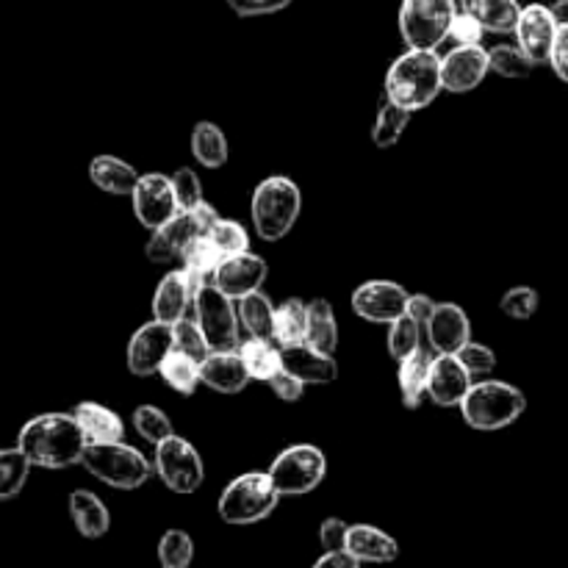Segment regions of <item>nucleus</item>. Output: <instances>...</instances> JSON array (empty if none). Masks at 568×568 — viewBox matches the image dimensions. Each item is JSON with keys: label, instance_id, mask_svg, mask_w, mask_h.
I'll list each match as a JSON object with an SVG mask.
<instances>
[{"label": "nucleus", "instance_id": "aec40b11", "mask_svg": "<svg viewBox=\"0 0 568 568\" xmlns=\"http://www.w3.org/2000/svg\"><path fill=\"white\" fill-rule=\"evenodd\" d=\"M427 336L436 353H458L466 342H471V322L460 305L442 303L427 322Z\"/></svg>", "mask_w": 568, "mask_h": 568}, {"label": "nucleus", "instance_id": "a878e982", "mask_svg": "<svg viewBox=\"0 0 568 568\" xmlns=\"http://www.w3.org/2000/svg\"><path fill=\"white\" fill-rule=\"evenodd\" d=\"M75 419L78 425L87 433L89 444H109V442H122L125 438V425H122L120 416L114 410H109L105 405L98 403H81L75 405Z\"/></svg>", "mask_w": 568, "mask_h": 568}, {"label": "nucleus", "instance_id": "6ab92c4d", "mask_svg": "<svg viewBox=\"0 0 568 568\" xmlns=\"http://www.w3.org/2000/svg\"><path fill=\"white\" fill-rule=\"evenodd\" d=\"M281 355L283 369L297 377V381L311 383V386H325V383H333L338 377V364L333 361V355L320 353L308 342L283 344Z\"/></svg>", "mask_w": 568, "mask_h": 568}, {"label": "nucleus", "instance_id": "4be33fe9", "mask_svg": "<svg viewBox=\"0 0 568 568\" xmlns=\"http://www.w3.org/2000/svg\"><path fill=\"white\" fill-rule=\"evenodd\" d=\"M347 552L361 564H394L399 558V544L377 527L353 525L347 532Z\"/></svg>", "mask_w": 568, "mask_h": 568}, {"label": "nucleus", "instance_id": "dca6fc26", "mask_svg": "<svg viewBox=\"0 0 568 568\" xmlns=\"http://www.w3.org/2000/svg\"><path fill=\"white\" fill-rule=\"evenodd\" d=\"M491 70V55L483 44H458L442 59V81L447 92H471Z\"/></svg>", "mask_w": 568, "mask_h": 568}, {"label": "nucleus", "instance_id": "c9c22d12", "mask_svg": "<svg viewBox=\"0 0 568 568\" xmlns=\"http://www.w3.org/2000/svg\"><path fill=\"white\" fill-rule=\"evenodd\" d=\"M159 375L164 377L166 386H172L178 394L189 397V394H194V388L200 383V364L194 358H189L186 353H181V349H172L164 364H161Z\"/></svg>", "mask_w": 568, "mask_h": 568}, {"label": "nucleus", "instance_id": "a211bd4d", "mask_svg": "<svg viewBox=\"0 0 568 568\" xmlns=\"http://www.w3.org/2000/svg\"><path fill=\"white\" fill-rule=\"evenodd\" d=\"M197 236H203V231H200L192 211H178L166 225L153 231V239H150L148 247H144V255H148V261H153V264H172V261L183 258L186 247Z\"/></svg>", "mask_w": 568, "mask_h": 568}, {"label": "nucleus", "instance_id": "3c124183", "mask_svg": "<svg viewBox=\"0 0 568 568\" xmlns=\"http://www.w3.org/2000/svg\"><path fill=\"white\" fill-rule=\"evenodd\" d=\"M303 386H305V383L297 381L294 375H288L286 369H283L281 375H275L270 381L272 394H275L277 399H283V403H297V399L303 397Z\"/></svg>", "mask_w": 568, "mask_h": 568}, {"label": "nucleus", "instance_id": "79ce46f5", "mask_svg": "<svg viewBox=\"0 0 568 568\" xmlns=\"http://www.w3.org/2000/svg\"><path fill=\"white\" fill-rule=\"evenodd\" d=\"M172 338H175V349L186 353L189 358H194L197 364H203V361L214 353L209 344V338H205V333L200 331L197 322H192V320L175 322V325H172Z\"/></svg>", "mask_w": 568, "mask_h": 568}, {"label": "nucleus", "instance_id": "4468645a", "mask_svg": "<svg viewBox=\"0 0 568 568\" xmlns=\"http://www.w3.org/2000/svg\"><path fill=\"white\" fill-rule=\"evenodd\" d=\"M560 22L555 20L552 6L544 3H530L521 6L519 22H516V39H519V48L525 50L527 59L532 64H549V55H552L555 37H558Z\"/></svg>", "mask_w": 568, "mask_h": 568}, {"label": "nucleus", "instance_id": "f03ea898", "mask_svg": "<svg viewBox=\"0 0 568 568\" xmlns=\"http://www.w3.org/2000/svg\"><path fill=\"white\" fill-rule=\"evenodd\" d=\"M442 89V55L436 50L408 48L386 72V100L408 111L427 109Z\"/></svg>", "mask_w": 568, "mask_h": 568}, {"label": "nucleus", "instance_id": "9b49d317", "mask_svg": "<svg viewBox=\"0 0 568 568\" xmlns=\"http://www.w3.org/2000/svg\"><path fill=\"white\" fill-rule=\"evenodd\" d=\"M408 297L405 286L394 281H366L353 292V311L366 322L377 325H392L408 311Z\"/></svg>", "mask_w": 568, "mask_h": 568}, {"label": "nucleus", "instance_id": "6e6552de", "mask_svg": "<svg viewBox=\"0 0 568 568\" xmlns=\"http://www.w3.org/2000/svg\"><path fill=\"white\" fill-rule=\"evenodd\" d=\"M325 453L314 444H294L283 449L270 466V477L281 497H303L325 480Z\"/></svg>", "mask_w": 568, "mask_h": 568}, {"label": "nucleus", "instance_id": "864d4df0", "mask_svg": "<svg viewBox=\"0 0 568 568\" xmlns=\"http://www.w3.org/2000/svg\"><path fill=\"white\" fill-rule=\"evenodd\" d=\"M436 308H438V303H433V297H427V294H410L408 311H405V314H408L416 325L427 327V322L433 320Z\"/></svg>", "mask_w": 568, "mask_h": 568}, {"label": "nucleus", "instance_id": "423d86ee", "mask_svg": "<svg viewBox=\"0 0 568 568\" xmlns=\"http://www.w3.org/2000/svg\"><path fill=\"white\" fill-rule=\"evenodd\" d=\"M81 466L89 475L98 477L100 483H105L111 488H120V491L142 488L150 480V475H153L150 460L136 447H128L122 442L87 444Z\"/></svg>", "mask_w": 568, "mask_h": 568}, {"label": "nucleus", "instance_id": "7c9ffc66", "mask_svg": "<svg viewBox=\"0 0 568 568\" xmlns=\"http://www.w3.org/2000/svg\"><path fill=\"white\" fill-rule=\"evenodd\" d=\"M239 320H242L250 338H266V342L275 338V308H272L266 294L253 292L239 300Z\"/></svg>", "mask_w": 568, "mask_h": 568}, {"label": "nucleus", "instance_id": "c85d7f7f", "mask_svg": "<svg viewBox=\"0 0 568 568\" xmlns=\"http://www.w3.org/2000/svg\"><path fill=\"white\" fill-rule=\"evenodd\" d=\"M433 353L430 349L419 347L410 358L399 364V392H403L405 408H419L422 397L427 394V377H430Z\"/></svg>", "mask_w": 568, "mask_h": 568}, {"label": "nucleus", "instance_id": "2f4dec72", "mask_svg": "<svg viewBox=\"0 0 568 568\" xmlns=\"http://www.w3.org/2000/svg\"><path fill=\"white\" fill-rule=\"evenodd\" d=\"M239 355H242L244 366H247L253 381L270 383L272 377L283 372L281 349L272 347V342H266V338H250V342H244L239 347Z\"/></svg>", "mask_w": 568, "mask_h": 568}, {"label": "nucleus", "instance_id": "ddd939ff", "mask_svg": "<svg viewBox=\"0 0 568 568\" xmlns=\"http://www.w3.org/2000/svg\"><path fill=\"white\" fill-rule=\"evenodd\" d=\"M172 349H175L172 325L159 320L148 322L128 342V369L136 377L155 375V372H161V364H164Z\"/></svg>", "mask_w": 568, "mask_h": 568}, {"label": "nucleus", "instance_id": "49530a36", "mask_svg": "<svg viewBox=\"0 0 568 568\" xmlns=\"http://www.w3.org/2000/svg\"><path fill=\"white\" fill-rule=\"evenodd\" d=\"M455 355H458L460 364H464L466 369L471 372V377H475V375H488V372L497 369V355H494V349L486 347V344L466 342L464 347H460Z\"/></svg>", "mask_w": 568, "mask_h": 568}, {"label": "nucleus", "instance_id": "9d476101", "mask_svg": "<svg viewBox=\"0 0 568 568\" xmlns=\"http://www.w3.org/2000/svg\"><path fill=\"white\" fill-rule=\"evenodd\" d=\"M155 471L161 483L175 494H194L203 486V458L181 436H170L155 447Z\"/></svg>", "mask_w": 568, "mask_h": 568}, {"label": "nucleus", "instance_id": "20e7f679", "mask_svg": "<svg viewBox=\"0 0 568 568\" xmlns=\"http://www.w3.org/2000/svg\"><path fill=\"white\" fill-rule=\"evenodd\" d=\"M281 503V491L272 483L270 471H247V475L236 477V480L227 483L225 491L220 494V519L227 525H255V521H264L266 516H272V510Z\"/></svg>", "mask_w": 568, "mask_h": 568}, {"label": "nucleus", "instance_id": "37998d69", "mask_svg": "<svg viewBox=\"0 0 568 568\" xmlns=\"http://www.w3.org/2000/svg\"><path fill=\"white\" fill-rule=\"evenodd\" d=\"M209 239L216 244V250L222 253V258H225V255L244 253V250H247V244H250L247 231H244V227L239 225V222H233V220L216 222V225L211 227Z\"/></svg>", "mask_w": 568, "mask_h": 568}, {"label": "nucleus", "instance_id": "473e14b6", "mask_svg": "<svg viewBox=\"0 0 568 568\" xmlns=\"http://www.w3.org/2000/svg\"><path fill=\"white\" fill-rule=\"evenodd\" d=\"M192 155L209 170H220L227 161V139L220 125L203 120L192 131Z\"/></svg>", "mask_w": 568, "mask_h": 568}, {"label": "nucleus", "instance_id": "f8f14e48", "mask_svg": "<svg viewBox=\"0 0 568 568\" xmlns=\"http://www.w3.org/2000/svg\"><path fill=\"white\" fill-rule=\"evenodd\" d=\"M131 200L139 222L148 231H159L161 225H166L181 211L178 209L175 189H172V178L161 175V172H148V175L139 178Z\"/></svg>", "mask_w": 568, "mask_h": 568}, {"label": "nucleus", "instance_id": "f257e3e1", "mask_svg": "<svg viewBox=\"0 0 568 568\" xmlns=\"http://www.w3.org/2000/svg\"><path fill=\"white\" fill-rule=\"evenodd\" d=\"M87 444L89 438L78 425L75 414H39L28 419L17 436V447L42 469H67L81 464Z\"/></svg>", "mask_w": 568, "mask_h": 568}, {"label": "nucleus", "instance_id": "1a4fd4ad", "mask_svg": "<svg viewBox=\"0 0 568 568\" xmlns=\"http://www.w3.org/2000/svg\"><path fill=\"white\" fill-rule=\"evenodd\" d=\"M194 316H197L200 331L209 338L214 353H236L239 344V311L233 308V300L222 294L214 283H205L194 294Z\"/></svg>", "mask_w": 568, "mask_h": 568}, {"label": "nucleus", "instance_id": "ea45409f", "mask_svg": "<svg viewBox=\"0 0 568 568\" xmlns=\"http://www.w3.org/2000/svg\"><path fill=\"white\" fill-rule=\"evenodd\" d=\"M194 558L192 536L183 530H166L159 541V564L164 568H189Z\"/></svg>", "mask_w": 568, "mask_h": 568}, {"label": "nucleus", "instance_id": "5701e85b", "mask_svg": "<svg viewBox=\"0 0 568 568\" xmlns=\"http://www.w3.org/2000/svg\"><path fill=\"white\" fill-rule=\"evenodd\" d=\"M189 303H194V292L189 286L186 272H170V275H164V281L159 283V288L153 294V320L175 325V322L183 320Z\"/></svg>", "mask_w": 568, "mask_h": 568}, {"label": "nucleus", "instance_id": "72a5a7b5", "mask_svg": "<svg viewBox=\"0 0 568 568\" xmlns=\"http://www.w3.org/2000/svg\"><path fill=\"white\" fill-rule=\"evenodd\" d=\"M308 338V303L300 297L286 300L275 311V342L281 344H300Z\"/></svg>", "mask_w": 568, "mask_h": 568}, {"label": "nucleus", "instance_id": "0eeeda50", "mask_svg": "<svg viewBox=\"0 0 568 568\" xmlns=\"http://www.w3.org/2000/svg\"><path fill=\"white\" fill-rule=\"evenodd\" d=\"M458 14L455 0H403L399 6V33L414 50H436L449 37Z\"/></svg>", "mask_w": 568, "mask_h": 568}, {"label": "nucleus", "instance_id": "58836bf2", "mask_svg": "<svg viewBox=\"0 0 568 568\" xmlns=\"http://www.w3.org/2000/svg\"><path fill=\"white\" fill-rule=\"evenodd\" d=\"M419 331L422 325H416L408 314L399 316L397 322H392V331H388V355H392L397 364H403L405 358H410V355L422 347Z\"/></svg>", "mask_w": 568, "mask_h": 568}, {"label": "nucleus", "instance_id": "603ef678", "mask_svg": "<svg viewBox=\"0 0 568 568\" xmlns=\"http://www.w3.org/2000/svg\"><path fill=\"white\" fill-rule=\"evenodd\" d=\"M549 64H552L555 75H558L564 83H568V26L558 28V37H555Z\"/></svg>", "mask_w": 568, "mask_h": 568}, {"label": "nucleus", "instance_id": "cd10ccee", "mask_svg": "<svg viewBox=\"0 0 568 568\" xmlns=\"http://www.w3.org/2000/svg\"><path fill=\"white\" fill-rule=\"evenodd\" d=\"M181 261H183L181 270L186 272L189 286H192V292L197 294L205 283H211V275H214V270L220 266L222 253L216 250V244L211 242L209 236H197L192 244H189Z\"/></svg>", "mask_w": 568, "mask_h": 568}, {"label": "nucleus", "instance_id": "7ed1b4c3", "mask_svg": "<svg viewBox=\"0 0 568 568\" xmlns=\"http://www.w3.org/2000/svg\"><path fill=\"white\" fill-rule=\"evenodd\" d=\"M303 209V194L292 178L272 175L261 181L253 192V225L264 242H281L297 222Z\"/></svg>", "mask_w": 568, "mask_h": 568}, {"label": "nucleus", "instance_id": "393cba45", "mask_svg": "<svg viewBox=\"0 0 568 568\" xmlns=\"http://www.w3.org/2000/svg\"><path fill=\"white\" fill-rule=\"evenodd\" d=\"M70 516L75 521L78 532L89 541L103 538L111 527V514L103 499L98 494L87 491V488H78V491L70 494Z\"/></svg>", "mask_w": 568, "mask_h": 568}, {"label": "nucleus", "instance_id": "e433bc0d", "mask_svg": "<svg viewBox=\"0 0 568 568\" xmlns=\"http://www.w3.org/2000/svg\"><path fill=\"white\" fill-rule=\"evenodd\" d=\"M410 114H414V111L386 100L383 109L377 111L375 128H372V142H375L377 148H392V144H397L399 136L405 133V128H408Z\"/></svg>", "mask_w": 568, "mask_h": 568}, {"label": "nucleus", "instance_id": "412c9836", "mask_svg": "<svg viewBox=\"0 0 568 568\" xmlns=\"http://www.w3.org/2000/svg\"><path fill=\"white\" fill-rule=\"evenodd\" d=\"M253 381L239 353H211L200 364V383L220 394H239Z\"/></svg>", "mask_w": 568, "mask_h": 568}, {"label": "nucleus", "instance_id": "c756f323", "mask_svg": "<svg viewBox=\"0 0 568 568\" xmlns=\"http://www.w3.org/2000/svg\"><path fill=\"white\" fill-rule=\"evenodd\" d=\"M305 342L327 355H333V349L338 347V322L327 300L316 297L308 303V338Z\"/></svg>", "mask_w": 568, "mask_h": 568}, {"label": "nucleus", "instance_id": "f3484780", "mask_svg": "<svg viewBox=\"0 0 568 568\" xmlns=\"http://www.w3.org/2000/svg\"><path fill=\"white\" fill-rule=\"evenodd\" d=\"M471 388V372L460 364L455 353H438L433 355L430 377H427V394L442 408H453V405L464 403V397Z\"/></svg>", "mask_w": 568, "mask_h": 568}, {"label": "nucleus", "instance_id": "a19ab883", "mask_svg": "<svg viewBox=\"0 0 568 568\" xmlns=\"http://www.w3.org/2000/svg\"><path fill=\"white\" fill-rule=\"evenodd\" d=\"M488 55H491V70L503 78H527L536 70V64L527 59L519 44H497L488 50Z\"/></svg>", "mask_w": 568, "mask_h": 568}, {"label": "nucleus", "instance_id": "5fc2aeb1", "mask_svg": "<svg viewBox=\"0 0 568 568\" xmlns=\"http://www.w3.org/2000/svg\"><path fill=\"white\" fill-rule=\"evenodd\" d=\"M314 568H361V560H355L347 549L342 552H325L316 560Z\"/></svg>", "mask_w": 568, "mask_h": 568}, {"label": "nucleus", "instance_id": "b1692460", "mask_svg": "<svg viewBox=\"0 0 568 568\" xmlns=\"http://www.w3.org/2000/svg\"><path fill=\"white\" fill-rule=\"evenodd\" d=\"M89 178H92V183L100 192L116 194V197H131L142 175L128 161L116 159V155H94L92 164H89Z\"/></svg>", "mask_w": 568, "mask_h": 568}, {"label": "nucleus", "instance_id": "bb28decb", "mask_svg": "<svg viewBox=\"0 0 568 568\" xmlns=\"http://www.w3.org/2000/svg\"><path fill=\"white\" fill-rule=\"evenodd\" d=\"M460 11H469L471 17H477L486 31L514 33L521 6L519 0H460Z\"/></svg>", "mask_w": 568, "mask_h": 568}, {"label": "nucleus", "instance_id": "4c0bfd02", "mask_svg": "<svg viewBox=\"0 0 568 568\" xmlns=\"http://www.w3.org/2000/svg\"><path fill=\"white\" fill-rule=\"evenodd\" d=\"M133 427H136L139 436L148 444H153V447H159L161 442L175 436L170 416L161 408H155V405H139L136 414H133Z\"/></svg>", "mask_w": 568, "mask_h": 568}, {"label": "nucleus", "instance_id": "f704fd0d", "mask_svg": "<svg viewBox=\"0 0 568 568\" xmlns=\"http://www.w3.org/2000/svg\"><path fill=\"white\" fill-rule=\"evenodd\" d=\"M33 464L20 447L0 449V503H9L26 488Z\"/></svg>", "mask_w": 568, "mask_h": 568}, {"label": "nucleus", "instance_id": "de8ad7c7", "mask_svg": "<svg viewBox=\"0 0 568 568\" xmlns=\"http://www.w3.org/2000/svg\"><path fill=\"white\" fill-rule=\"evenodd\" d=\"M483 33H486V28H483V22L477 17H471L469 11H458L453 26H449L447 39H455L458 44H480Z\"/></svg>", "mask_w": 568, "mask_h": 568}, {"label": "nucleus", "instance_id": "09e8293b", "mask_svg": "<svg viewBox=\"0 0 568 568\" xmlns=\"http://www.w3.org/2000/svg\"><path fill=\"white\" fill-rule=\"evenodd\" d=\"M349 525L342 519H325L320 527V544L325 552H342L347 549Z\"/></svg>", "mask_w": 568, "mask_h": 568}, {"label": "nucleus", "instance_id": "39448f33", "mask_svg": "<svg viewBox=\"0 0 568 568\" xmlns=\"http://www.w3.org/2000/svg\"><path fill=\"white\" fill-rule=\"evenodd\" d=\"M527 408V399L521 388L510 386L505 381H486L469 388V394L460 403L466 425L475 430H503L514 425Z\"/></svg>", "mask_w": 568, "mask_h": 568}, {"label": "nucleus", "instance_id": "2eb2a0df", "mask_svg": "<svg viewBox=\"0 0 568 568\" xmlns=\"http://www.w3.org/2000/svg\"><path fill=\"white\" fill-rule=\"evenodd\" d=\"M266 275H270L266 261L261 258V255L244 250V253L225 255V258L220 261V266L214 270V275H211V283L231 300H242L247 297V294L258 292L261 283L266 281Z\"/></svg>", "mask_w": 568, "mask_h": 568}, {"label": "nucleus", "instance_id": "8fccbe9b", "mask_svg": "<svg viewBox=\"0 0 568 568\" xmlns=\"http://www.w3.org/2000/svg\"><path fill=\"white\" fill-rule=\"evenodd\" d=\"M233 14L239 17H261V14H275L292 6V0H227Z\"/></svg>", "mask_w": 568, "mask_h": 568}, {"label": "nucleus", "instance_id": "a18cd8bd", "mask_svg": "<svg viewBox=\"0 0 568 568\" xmlns=\"http://www.w3.org/2000/svg\"><path fill=\"white\" fill-rule=\"evenodd\" d=\"M538 305H541V297L530 286H516L505 292L503 297V311L510 320H530V316H536Z\"/></svg>", "mask_w": 568, "mask_h": 568}, {"label": "nucleus", "instance_id": "6e6d98bb", "mask_svg": "<svg viewBox=\"0 0 568 568\" xmlns=\"http://www.w3.org/2000/svg\"><path fill=\"white\" fill-rule=\"evenodd\" d=\"M552 14L560 26H568V0H555L552 3Z\"/></svg>", "mask_w": 568, "mask_h": 568}, {"label": "nucleus", "instance_id": "c03bdc74", "mask_svg": "<svg viewBox=\"0 0 568 568\" xmlns=\"http://www.w3.org/2000/svg\"><path fill=\"white\" fill-rule=\"evenodd\" d=\"M172 189H175V200L181 211H192L194 205L203 203V183H200L197 172L189 170V166H181L172 175Z\"/></svg>", "mask_w": 568, "mask_h": 568}]
</instances>
